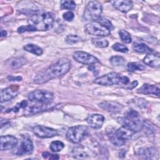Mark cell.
Here are the masks:
<instances>
[{
  "instance_id": "6da1fadb",
  "label": "cell",
  "mask_w": 160,
  "mask_h": 160,
  "mask_svg": "<svg viewBox=\"0 0 160 160\" xmlns=\"http://www.w3.org/2000/svg\"><path fill=\"white\" fill-rule=\"evenodd\" d=\"M71 68V61L67 58H61L44 70L39 72L34 78L36 84H44L49 81L66 74Z\"/></svg>"
},
{
  "instance_id": "7a4b0ae2",
  "label": "cell",
  "mask_w": 160,
  "mask_h": 160,
  "mask_svg": "<svg viewBox=\"0 0 160 160\" xmlns=\"http://www.w3.org/2000/svg\"><path fill=\"white\" fill-rule=\"evenodd\" d=\"M54 22V16L50 12L42 14H35L28 20L29 25L33 26L36 31H48L51 29Z\"/></svg>"
},
{
  "instance_id": "3957f363",
  "label": "cell",
  "mask_w": 160,
  "mask_h": 160,
  "mask_svg": "<svg viewBox=\"0 0 160 160\" xmlns=\"http://www.w3.org/2000/svg\"><path fill=\"white\" fill-rule=\"evenodd\" d=\"M89 129L86 126L77 125L69 128L66 132V138L71 142L78 144L89 135Z\"/></svg>"
},
{
  "instance_id": "277c9868",
  "label": "cell",
  "mask_w": 160,
  "mask_h": 160,
  "mask_svg": "<svg viewBox=\"0 0 160 160\" xmlns=\"http://www.w3.org/2000/svg\"><path fill=\"white\" fill-rule=\"evenodd\" d=\"M102 12L101 4L97 1H91L88 2L86 7L82 18L84 21H97L101 17Z\"/></svg>"
},
{
  "instance_id": "5b68a950",
  "label": "cell",
  "mask_w": 160,
  "mask_h": 160,
  "mask_svg": "<svg viewBox=\"0 0 160 160\" xmlns=\"http://www.w3.org/2000/svg\"><path fill=\"white\" fill-rule=\"evenodd\" d=\"M54 98L52 92L42 89H36L32 91L28 94V99L31 101L38 102L42 104L51 103Z\"/></svg>"
},
{
  "instance_id": "8992f818",
  "label": "cell",
  "mask_w": 160,
  "mask_h": 160,
  "mask_svg": "<svg viewBox=\"0 0 160 160\" xmlns=\"http://www.w3.org/2000/svg\"><path fill=\"white\" fill-rule=\"evenodd\" d=\"M85 31L89 34L103 37L110 34V31L97 21H91L85 25Z\"/></svg>"
},
{
  "instance_id": "52a82bcc",
  "label": "cell",
  "mask_w": 160,
  "mask_h": 160,
  "mask_svg": "<svg viewBox=\"0 0 160 160\" xmlns=\"http://www.w3.org/2000/svg\"><path fill=\"white\" fill-rule=\"evenodd\" d=\"M121 75L119 73L112 72L96 78L94 82L102 86H112L114 84H119Z\"/></svg>"
},
{
  "instance_id": "ba28073f",
  "label": "cell",
  "mask_w": 160,
  "mask_h": 160,
  "mask_svg": "<svg viewBox=\"0 0 160 160\" xmlns=\"http://www.w3.org/2000/svg\"><path fill=\"white\" fill-rule=\"evenodd\" d=\"M118 122L122 125V126L125 127L135 132H139L142 129V122L137 119H130L126 117L119 118L118 119Z\"/></svg>"
},
{
  "instance_id": "9c48e42d",
  "label": "cell",
  "mask_w": 160,
  "mask_h": 160,
  "mask_svg": "<svg viewBox=\"0 0 160 160\" xmlns=\"http://www.w3.org/2000/svg\"><path fill=\"white\" fill-rule=\"evenodd\" d=\"M72 57L76 61L84 64L91 65L99 62L98 59L95 56L82 51H77L74 52Z\"/></svg>"
},
{
  "instance_id": "30bf717a",
  "label": "cell",
  "mask_w": 160,
  "mask_h": 160,
  "mask_svg": "<svg viewBox=\"0 0 160 160\" xmlns=\"http://www.w3.org/2000/svg\"><path fill=\"white\" fill-rule=\"evenodd\" d=\"M33 149L34 146L32 140L28 136L24 135L22 137L20 146L14 153L19 156L31 154L33 152Z\"/></svg>"
},
{
  "instance_id": "8fae6325",
  "label": "cell",
  "mask_w": 160,
  "mask_h": 160,
  "mask_svg": "<svg viewBox=\"0 0 160 160\" xmlns=\"http://www.w3.org/2000/svg\"><path fill=\"white\" fill-rule=\"evenodd\" d=\"M33 132L41 138H50L58 134V131L46 126L38 125L32 128Z\"/></svg>"
},
{
  "instance_id": "7c38bea8",
  "label": "cell",
  "mask_w": 160,
  "mask_h": 160,
  "mask_svg": "<svg viewBox=\"0 0 160 160\" xmlns=\"http://www.w3.org/2000/svg\"><path fill=\"white\" fill-rule=\"evenodd\" d=\"M18 143V139L11 135L1 136L0 138V149L1 151L13 149Z\"/></svg>"
},
{
  "instance_id": "4fadbf2b",
  "label": "cell",
  "mask_w": 160,
  "mask_h": 160,
  "mask_svg": "<svg viewBox=\"0 0 160 160\" xmlns=\"http://www.w3.org/2000/svg\"><path fill=\"white\" fill-rule=\"evenodd\" d=\"M19 92V87L18 86H11L1 91V102H7L15 98Z\"/></svg>"
},
{
  "instance_id": "5bb4252c",
  "label": "cell",
  "mask_w": 160,
  "mask_h": 160,
  "mask_svg": "<svg viewBox=\"0 0 160 160\" xmlns=\"http://www.w3.org/2000/svg\"><path fill=\"white\" fill-rule=\"evenodd\" d=\"M104 117L99 114H92L86 118V121L91 128L93 129H99L102 127L104 122Z\"/></svg>"
},
{
  "instance_id": "9a60e30c",
  "label": "cell",
  "mask_w": 160,
  "mask_h": 160,
  "mask_svg": "<svg viewBox=\"0 0 160 160\" xmlns=\"http://www.w3.org/2000/svg\"><path fill=\"white\" fill-rule=\"evenodd\" d=\"M99 106L103 110L112 113L119 112L123 108L122 104L114 101H104L100 103Z\"/></svg>"
},
{
  "instance_id": "2e32d148",
  "label": "cell",
  "mask_w": 160,
  "mask_h": 160,
  "mask_svg": "<svg viewBox=\"0 0 160 160\" xmlns=\"http://www.w3.org/2000/svg\"><path fill=\"white\" fill-rule=\"evenodd\" d=\"M143 61L145 64L154 68H159L160 66V56L159 53L148 54L144 58Z\"/></svg>"
},
{
  "instance_id": "e0dca14e",
  "label": "cell",
  "mask_w": 160,
  "mask_h": 160,
  "mask_svg": "<svg viewBox=\"0 0 160 160\" xmlns=\"http://www.w3.org/2000/svg\"><path fill=\"white\" fill-rule=\"evenodd\" d=\"M112 6L119 11L126 13L129 12L133 7L132 2L130 1H124V0H118V1H112L111 2Z\"/></svg>"
},
{
  "instance_id": "ac0fdd59",
  "label": "cell",
  "mask_w": 160,
  "mask_h": 160,
  "mask_svg": "<svg viewBox=\"0 0 160 160\" xmlns=\"http://www.w3.org/2000/svg\"><path fill=\"white\" fill-rule=\"evenodd\" d=\"M137 92L140 94H154L156 95L157 96H159V87L148 84H144L141 87H140Z\"/></svg>"
},
{
  "instance_id": "d6986e66",
  "label": "cell",
  "mask_w": 160,
  "mask_h": 160,
  "mask_svg": "<svg viewBox=\"0 0 160 160\" xmlns=\"http://www.w3.org/2000/svg\"><path fill=\"white\" fill-rule=\"evenodd\" d=\"M113 133L118 138L126 141L127 139H131L136 132L122 126L121 128L116 130Z\"/></svg>"
},
{
  "instance_id": "ffe728a7",
  "label": "cell",
  "mask_w": 160,
  "mask_h": 160,
  "mask_svg": "<svg viewBox=\"0 0 160 160\" xmlns=\"http://www.w3.org/2000/svg\"><path fill=\"white\" fill-rule=\"evenodd\" d=\"M137 156L142 159H154L156 156V150L152 148H141L137 151Z\"/></svg>"
},
{
  "instance_id": "44dd1931",
  "label": "cell",
  "mask_w": 160,
  "mask_h": 160,
  "mask_svg": "<svg viewBox=\"0 0 160 160\" xmlns=\"http://www.w3.org/2000/svg\"><path fill=\"white\" fill-rule=\"evenodd\" d=\"M26 63V59L22 57H16L8 59L6 64L10 68L12 69H18L22 66H24Z\"/></svg>"
},
{
  "instance_id": "7402d4cb",
  "label": "cell",
  "mask_w": 160,
  "mask_h": 160,
  "mask_svg": "<svg viewBox=\"0 0 160 160\" xmlns=\"http://www.w3.org/2000/svg\"><path fill=\"white\" fill-rule=\"evenodd\" d=\"M132 49L138 52L139 53H152L153 50L150 48L148 45L145 44L144 43H138V42H134L132 46Z\"/></svg>"
},
{
  "instance_id": "603a6c76",
  "label": "cell",
  "mask_w": 160,
  "mask_h": 160,
  "mask_svg": "<svg viewBox=\"0 0 160 160\" xmlns=\"http://www.w3.org/2000/svg\"><path fill=\"white\" fill-rule=\"evenodd\" d=\"M23 48L25 51L29 52L31 53H32L37 56H41L43 53V51L42 48L33 44H26L23 47Z\"/></svg>"
},
{
  "instance_id": "cb8c5ba5",
  "label": "cell",
  "mask_w": 160,
  "mask_h": 160,
  "mask_svg": "<svg viewBox=\"0 0 160 160\" xmlns=\"http://www.w3.org/2000/svg\"><path fill=\"white\" fill-rule=\"evenodd\" d=\"M109 62L114 67H120L125 64V59L122 56H114L110 58Z\"/></svg>"
},
{
  "instance_id": "d4e9b609",
  "label": "cell",
  "mask_w": 160,
  "mask_h": 160,
  "mask_svg": "<svg viewBox=\"0 0 160 160\" xmlns=\"http://www.w3.org/2000/svg\"><path fill=\"white\" fill-rule=\"evenodd\" d=\"M146 69V66L139 62H129L127 65V69L129 72H134L136 71H144Z\"/></svg>"
},
{
  "instance_id": "484cf974",
  "label": "cell",
  "mask_w": 160,
  "mask_h": 160,
  "mask_svg": "<svg viewBox=\"0 0 160 160\" xmlns=\"http://www.w3.org/2000/svg\"><path fill=\"white\" fill-rule=\"evenodd\" d=\"M92 43L96 47L98 48H106L109 42L108 41V40L105 38H94L92 39Z\"/></svg>"
},
{
  "instance_id": "4316f807",
  "label": "cell",
  "mask_w": 160,
  "mask_h": 160,
  "mask_svg": "<svg viewBox=\"0 0 160 160\" xmlns=\"http://www.w3.org/2000/svg\"><path fill=\"white\" fill-rule=\"evenodd\" d=\"M64 147V144L60 141H54L50 144V149L52 152H59L61 151Z\"/></svg>"
},
{
  "instance_id": "83f0119b",
  "label": "cell",
  "mask_w": 160,
  "mask_h": 160,
  "mask_svg": "<svg viewBox=\"0 0 160 160\" xmlns=\"http://www.w3.org/2000/svg\"><path fill=\"white\" fill-rule=\"evenodd\" d=\"M108 136H109V138L110 139V141H111V142L115 145V146H123L126 143V141L125 140H122V139H121L119 138H118V137H116L114 133H110L108 134Z\"/></svg>"
},
{
  "instance_id": "f1b7e54d",
  "label": "cell",
  "mask_w": 160,
  "mask_h": 160,
  "mask_svg": "<svg viewBox=\"0 0 160 160\" xmlns=\"http://www.w3.org/2000/svg\"><path fill=\"white\" fill-rule=\"evenodd\" d=\"M119 37H120L121 39L124 42L130 43L131 42V41H132L131 36L130 34L126 30H123V29L119 30Z\"/></svg>"
},
{
  "instance_id": "f546056e",
  "label": "cell",
  "mask_w": 160,
  "mask_h": 160,
  "mask_svg": "<svg viewBox=\"0 0 160 160\" xmlns=\"http://www.w3.org/2000/svg\"><path fill=\"white\" fill-rule=\"evenodd\" d=\"M61 7L64 9L74 10L76 8V3L73 1H61Z\"/></svg>"
},
{
  "instance_id": "4dcf8cb0",
  "label": "cell",
  "mask_w": 160,
  "mask_h": 160,
  "mask_svg": "<svg viewBox=\"0 0 160 160\" xmlns=\"http://www.w3.org/2000/svg\"><path fill=\"white\" fill-rule=\"evenodd\" d=\"M28 106V101L26 100H23L21 102L18 103L15 106L12 108L11 109H8L6 112H8L9 111H13L14 112H18L20 109H24L26 108Z\"/></svg>"
},
{
  "instance_id": "1f68e13d",
  "label": "cell",
  "mask_w": 160,
  "mask_h": 160,
  "mask_svg": "<svg viewBox=\"0 0 160 160\" xmlns=\"http://www.w3.org/2000/svg\"><path fill=\"white\" fill-rule=\"evenodd\" d=\"M46 105H34L32 106L28 109V114H35L39 112H41L42 111H44L46 109Z\"/></svg>"
},
{
  "instance_id": "d6a6232c",
  "label": "cell",
  "mask_w": 160,
  "mask_h": 160,
  "mask_svg": "<svg viewBox=\"0 0 160 160\" xmlns=\"http://www.w3.org/2000/svg\"><path fill=\"white\" fill-rule=\"evenodd\" d=\"M112 48L116 51H119V52H124V53H126L129 51L128 48L125 45L120 44L119 42L114 44L112 46Z\"/></svg>"
},
{
  "instance_id": "836d02e7",
  "label": "cell",
  "mask_w": 160,
  "mask_h": 160,
  "mask_svg": "<svg viewBox=\"0 0 160 160\" xmlns=\"http://www.w3.org/2000/svg\"><path fill=\"white\" fill-rule=\"evenodd\" d=\"M66 41L70 44L77 43L80 41V38L77 34H69L66 38Z\"/></svg>"
},
{
  "instance_id": "e575fe53",
  "label": "cell",
  "mask_w": 160,
  "mask_h": 160,
  "mask_svg": "<svg viewBox=\"0 0 160 160\" xmlns=\"http://www.w3.org/2000/svg\"><path fill=\"white\" fill-rule=\"evenodd\" d=\"M97 21H98L99 22H100L101 24H102L104 26H105L106 28H108L109 31L112 30L114 29V27L112 26V24H111V22L107 19L104 18H101L100 17Z\"/></svg>"
},
{
  "instance_id": "d590c367",
  "label": "cell",
  "mask_w": 160,
  "mask_h": 160,
  "mask_svg": "<svg viewBox=\"0 0 160 160\" xmlns=\"http://www.w3.org/2000/svg\"><path fill=\"white\" fill-rule=\"evenodd\" d=\"M36 29L31 25L28 26H21L18 29V33H23L24 32H31V31H35Z\"/></svg>"
},
{
  "instance_id": "8d00e7d4",
  "label": "cell",
  "mask_w": 160,
  "mask_h": 160,
  "mask_svg": "<svg viewBox=\"0 0 160 160\" xmlns=\"http://www.w3.org/2000/svg\"><path fill=\"white\" fill-rule=\"evenodd\" d=\"M138 116H139V113L136 111L131 109L126 112L125 117L130 119H137Z\"/></svg>"
},
{
  "instance_id": "74e56055",
  "label": "cell",
  "mask_w": 160,
  "mask_h": 160,
  "mask_svg": "<svg viewBox=\"0 0 160 160\" xmlns=\"http://www.w3.org/2000/svg\"><path fill=\"white\" fill-rule=\"evenodd\" d=\"M42 156L45 159H58L59 158V156L58 154H51L48 152H44L42 154Z\"/></svg>"
},
{
  "instance_id": "f35d334b",
  "label": "cell",
  "mask_w": 160,
  "mask_h": 160,
  "mask_svg": "<svg viewBox=\"0 0 160 160\" xmlns=\"http://www.w3.org/2000/svg\"><path fill=\"white\" fill-rule=\"evenodd\" d=\"M62 17H63L64 19H65L66 21H72L74 19V14L71 11H68V12H66L65 13L63 14Z\"/></svg>"
},
{
  "instance_id": "ab89813d",
  "label": "cell",
  "mask_w": 160,
  "mask_h": 160,
  "mask_svg": "<svg viewBox=\"0 0 160 160\" xmlns=\"http://www.w3.org/2000/svg\"><path fill=\"white\" fill-rule=\"evenodd\" d=\"M76 158H86L88 154L84 152V151H80L79 150L78 151H74V154L73 155Z\"/></svg>"
},
{
  "instance_id": "60d3db41",
  "label": "cell",
  "mask_w": 160,
  "mask_h": 160,
  "mask_svg": "<svg viewBox=\"0 0 160 160\" xmlns=\"http://www.w3.org/2000/svg\"><path fill=\"white\" fill-rule=\"evenodd\" d=\"M129 82V79L127 76H121L120 79V84H127Z\"/></svg>"
},
{
  "instance_id": "b9f144b4",
  "label": "cell",
  "mask_w": 160,
  "mask_h": 160,
  "mask_svg": "<svg viewBox=\"0 0 160 160\" xmlns=\"http://www.w3.org/2000/svg\"><path fill=\"white\" fill-rule=\"evenodd\" d=\"M8 79H9V81H21V80L22 79V78L20 77V76L14 77V76H8Z\"/></svg>"
},
{
  "instance_id": "7bdbcfd3",
  "label": "cell",
  "mask_w": 160,
  "mask_h": 160,
  "mask_svg": "<svg viewBox=\"0 0 160 160\" xmlns=\"http://www.w3.org/2000/svg\"><path fill=\"white\" fill-rule=\"evenodd\" d=\"M138 82L137 81H133V82L131 83V84L130 85V86L129 87V89H132V88H135V87L138 85Z\"/></svg>"
},
{
  "instance_id": "ee69618b",
  "label": "cell",
  "mask_w": 160,
  "mask_h": 160,
  "mask_svg": "<svg viewBox=\"0 0 160 160\" xmlns=\"http://www.w3.org/2000/svg\"><path fill=\"white\" fill-rule=\"evenodd\" d=\"M6 35H7V32L5 30H1V37H4V36H6Z\"/></svg>"
}]
</instances>
